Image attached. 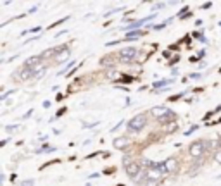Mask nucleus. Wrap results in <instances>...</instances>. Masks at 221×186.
Returning a JSON list of instances; mask_svg holds the SVG:
<instances>
[{"instance_id": "f257e3e1", "label": "nucleus", "mask_w": 221, "mask_h": 186, "mask_svg": "<svg viewBox=\"0 0 221 186\" xmlns=\"http://www.w3.org/2000/svg\"><path fill=\"white\" fill-rule=\"evenodd\" d=\"M147 124H149V121H147V114H145V112H142V114H138V116L131 117L130 121H128V124H126V127H128V135H138Z\"/></svg>"}, {"instance_id": "f03ea898", "label": "nucleus", "mask_w": 221, "mask_h": 186, "mask_svg": "<svg viewBox=\"0 0 221 186\" xmlns=\"http://www.w3.org/2000/svg\"><path fill=\"white\" fill-rule=\"evenodd\" d=\"M206 152H207V140H195L188 145V153L193 158H201Z\"/></svg>"}, {"instance_id": "7ed1b4c3", "label": "nucleus", "mask_w": 221, "mask_h": 186, "mask_svg": "<svg viewBox=\"0 0 221 186\" xmlns=\"http://www.w3.org/2000/svg\"><path fill=\"white\" fill-rule=\"evenodd\" d=\"M118 57H119L121 62L131 64V62H135L137 57H138V48H135V47H124L121 52H118Z\"/></svg>"}, {"instance_id": "20e7f679", "label": "nucleus", "mask_w": 221, "mask_h": 186, "mask_svg": "<svg viewBox=\"0 0 221 186\" xmlns=\"http://www.w3.org/2000/svg\"><path fill=\"white\" fill-rule=\"evenodd\" d=\"M124 172H126V176H128V177H133V179H135V177L142 172V164L133 160V162H130V164L124 166Z\"/></svg>"}, {"instance_id": "39448f33", "label": "nucleus", "mask_w": 221, "mask_h": 186, "mask_svg": "<svg viewBox=\"0 0 221 186\" xmlns=\"http://www.w3.org/2000/svg\"><path fill=\"white\" fill-rule=\"evenodd\" d=\"M176 119H178L176 112L169 109V110L166 112V116H162L161 119H157V124H161V126H168V124H171V122H176Z\"/></svg>"}, {"instance_id": "423d86ee", "label": "nucleus", "mask_w": 221, "mask_h": 186, "mask_svg": "<svg viewBox=\"0 0 221 186\" xmlns=\"http://www.w3.org/2000/svg\"><path fill=\"white\" fill-rule=\"evenodd\" d=\"M130 145V138L128 136H116L114 138V141H112V147L116 148V150H126ZM128 152V150H126Z\"/></svg>"}, {"instance_id": "0eeeda50", "label": "nucleus", "mask_w": 221, "mask_h": 186, "mask_svg": "<svg viewBox=\"0 0 221 186\" xmlns=\"http://www.w3.org/2000/svg\"><path fill=\"white\" fill-rule=\"evenodd\" d=\"M166 166H168V172L169 174H178L180 172V162L174 157H168L166 158Z\"/></svg>"}, {"instance_id": "6e6552de", "label": "nucleus", "mask_w": 221, "mask_h": 186, "mask_svg": "<svg viewBox=\"0 0 221 186\" xmlns=\"http://www.w3.org/2000/svg\"><path fill=\"white\" fill-rule=\"evenodd\" d=\"M173 83H174V79L164 78V79H159V81H154L152 88H154V91H157V90H164V88H168V86H171Z\"/></svg>"}, {"instance_id": "1a4fd4ad", "label": "nucleus", "mask_w": 221, "mask_h": 186, "mask_svg": "<svg viewBox=\"0 0 221 186\" xmlns=\"http://www.w3.org/2000/svg\"><path fill=\"white\" fill-rule=\"evenodd\" d=\"M41 60H45L43 55H33V57L24 60V67H36V66H41Z\"/></svg>"}, {"instance_id": "9d476101", "label": "nucleus", "mask_w": 221, "mask_h": 186, "mask_svg": "<svg viewBox=\"0 0 221 186\" xmlns=\"http://www.w3.org/2000/svg\"><path fill=\"white\" fill-rule=\"evenodd\" d=\"M168 110H169V109L164 107V105H157V107L150 109V116L154 119H161L162 116H166V112H168Z\"/></svg>"}, {"instance_id": "9b49d317", "label": "nucleus", "mask_w": 221, "mask_h": 186, "mask_svg": "<svg viewBox=\"0 0 221 186\" xmlns=\"http://www.w3.org/2000/svg\"><path fill=\"white\" fill-rule=\"evenodd\" d=\"M71 57V52H69V48L68 50H62V52H59L57 55H55V64H62V62H66V60Z\"/></svg>"}, {"instance_id": "f8f14e48", "label": "nucleus", "mask_w": 221, "mask_h": 186, "mask_svg": "<svg viewBox=\"0 0 221 186\" xmlns=\"http://www.w3.org/2000/svg\"><path fill=\"white\" fill-rule=\"evenodd\" d=\"M143 35H145V31H142V30L130 31V33H124V36H126V41H133V40L140 38V36H143Z\"/></svg>"}, {"instance_id": "ddd939ff", "label": "nucleus", "mask_w": 221, "mask_h": 186, "mask_svg": "<svg viewBox=\"0 0 221 186\" xmlns=\"http://www.w3.org/2000/svg\"><path fill=\"white\" fill-rule=\"evenodd\" d=\"M133 181H135L137 185H147V181H149V174H147L145 171H142V172H140L137 177H135Z\"/></svg>"}, {"instance_id": "4468645a", "label": "nucleus", "mask_w": 221, "mask_h": 186, "mask_svg": "<svg viewBox=\"0 0 221 186\" xmlns=\"http://www.w3.org/2000/svg\"><path fill=\"white\" fill-rule=\"evenodd\" d=\"M156 169H157V172H159L161 176L169 174V172H168V166H166V160H162V162H156Z\"/></svg>"}, {"instance_id": "2eb2a0df", "label": "nucleus", "mask_w": 221, "mask_h": 186, "mask_svg": "<svg viewBox=\"0 0 221 186\" xmlns=\"http://www.w3.org/2000/svg\"><path fill=\"white\" fill-rule=\"evenodd\" d=\"M171 22H173V19H166L164 22H161V24H152L150 30H154V31H161V30H164L166 26H169Z\"/></svg>"}, {"instance_id": "dca6fc26", "label": "nucleus", "mask_w": 221, "mask_h": 186, "mask_svg": "<svg viewBox=\"0 0 221 186\" xmlns=\"http://www.w3.org/2000/svg\"><path fill=\"white\" fill-rule=\"evenodd\" d=\"M100 66L102 67H114V59L110 57V55H107V57H104V59H100Z\"/></svg>"}, {"instance_id": "f3484780", "label": "nucleus", "mask_w": 221, "mask_h": 186, "mask_svg": "<svg viewBox=\"0 0 221 186\" xmlns=\"http://www.w3.org/2000/svg\"><path fill=\"white\" fill-rule=\"evenodd\" d=\"M187 17H192V12H190V9H188V7H183V9H181V12H178V19L183 21V19H187Z\"/></svg>"}, {"instance_id": "a211bd4d", "label": "nucleus", "mask_w": 221, "mask_h": 186, "mask_svg": "<svg viewBox=\"0 0 221 186\" xmlns=\"http://www.w3.org/2000/svg\"><path fill=\"white\" fill-rule=\"evenodd\" d=\"M57 148H54V147H49V145H43L41 148H38L36 150V153H52V152H55Z\"/></svg>"}, {"instance_id": "6ab92c4d", "label": "nucleus", "mask_w": 221, "mask_h": 186, "mask_svg": "<svg viewBox=\"0 0 221 186\" xmlns=\"http://www.w3.org/2000/svg\"><path fill=\"white\" fill-rule=\"evenodd\" d=\"M73 66H76V62H74V60H71L69 64H66V66H64V67L60 69V71L57 72V74H59V76H60V74H66V72L69 74V67H73Z\"/></svg>"}, {"instance_id": "aec40b11", "label": "nucleus", "mask_w": 221, "mask_h": 186, "mask_svg": "<svg viewBox=\"0 0 221 186\" xmlns=\"http://www.w3.org/2000/svg\"><path fill=\"white\" fill-rule=\"evenodd\" d=\"M176 127H178V122H171L168 126H164V131H166V135H169L173 131H176Z\"/></svg>"}, {"instance_id": "412c9836", "label": "nucleus", "mask_w": 221, "mask_h": 186, "mask_svg": "<svg viewBox=\"0 0 221 186\" xmlns=\"http://www.w3.org/2000/svg\"><path fill=\"white\" fill-rule=\"evenodd\" d=\"M116 83H126V85H130L131 81H133V78L131 76H121V78H118V79H114Z\"/></svg>"}, {"instance_id": "4be33fe9", "label": "nucleus", "mask_w": 221, "mask_h": 186, "mask_svg": "<svg viewBox=\"0 0 221 186\" xmlns=\"http://www.w3.org/2000/svg\"><path fill=\"white\" fill-rule=\"evenodd\" d=\"M40 31H41V26H36V28H31V30H24L21 35L24 36V35H28V33H40Z\"/></svg>"}, {"instance_id": "5701e85b", "label": "nucleus", "mask_w": 221, "mask_h": 186, "mask_svg": "<svg viewBox=\"0 0 221 186\" xmlns=\"http://www.w3.org/2000/svg\"><path fill=\"white\" fill-rule=\"evenodd\" d=\"M45 72H47V67L43 66V69H41V71H38V72L35 74V78H33V79H41L43 76H45Z\"/></svg>"}, {"instance_id": "b1692460", "label": "nucleus", "mask_w": 221, "mask_h": 186, "mask_svg": "<svg viewBox=\"0 0 221 186\" xmlns=\"http://www.w3.org/2000/svg\"><path fill=\"white\" fill-rule=\"evenodd\" d=\"M197 129H199V124H193L192 127H188V129L185 131V136H190L192 133H193V131H197Z\"/></svg>"}, {"instance_id": "393cba45", "label": "nucleus", "mask_w": 221, "mask_h": 186, "mask_svg": "<svg viewBox=\"0 0 221 186\" xmlns=\"http://www.w3.org/2000/svg\"><path fill=\"white\" fill-rule=\"evenodd\" d=\"M176 62H180V54H176V55H174V57L169 60V62H168V66H169V67H173V66H174Z\"/></svg>"}, {"instance_id": "a878e982", "label": "nucleus", "mask_w": 221, "mask_h": 186, "mask_svg": "<svg viewBox=\"0 0 221 186\" xmlns=\"http://www.w3.org/2000/svg\"><path fill=\"white\" fill-rule=\"evenodd\" d=\"M66 112H68V107H60L59 110H57V114H55V117H62Z\"/></svg>"}, {"instance_id": "bb28decb", "label": "nucleus", "mask_w": 221, "mask_h": 186, "mask_svg": "<svg viewBox=\"0 0 221 186\" xmlns=\"http://www.w3.org/2000/svg\"><path fill=\"white\" fill-rule=\"evenodd\" d=\"M35 185V179H24L21 181V186H33Z\"/></svg>"}, {"instance_id": "cd10ccee", "label": "nucleus", "mask_w": 221, "mask_h": 186, "mask_svg": "<svg viewBox=\"0 0 221 186\" xmlns=\"http://www.w3.org/2000/svg\"><path fill=\"white\" fill-rule=\"evenodd\" d=\"M17 124H14V126H12V124H10V126H5V131H7V133H14V131H17Z\"/></svg>"}, {"instance_id": "c85d7f7f", "label": "nucleus", "mask_w": 221, "mask_h": 186, "mask_svg": "<svg viewBox=\"0 0 221 186\" xmlns=\"http://www.w3.org/2000/svg\"><path fill=\"white\" fill-rule=\"evenodd\" d=\"M214 162H216V164H220V166H221V150H218V152L214 153Z\"/></svg>"}, {"instance_id": "c756f323", "label": "nucleus", "mask_w": 221, "mask_h": 186, "mask_svg": "<svg viewBox=\"0 0 221 186\" xmlns=\"http://www.w3.org/2000/svg\"><path fill=\"white\" fill-rule=\"evenodd\" d=\"M68 19H69V16H66V17H62V19H59L57 22H54V24H52L50 28H55V26H59V24H62V22H66Z\"/></svg>"}, {"instance_id": "7c9ffc66", "label": "nucleus", "mask_w": 221, "mask_h": 186, "mask_svg": "<svg viewBox=\"0 0 221 186\" xmlns=\"http://www.w3.org/2000/svg\"><path fill=\"white\" fill-rule=\"evenodd\" d=\"M105 76H107V78H116V71H114V69H109V71L105 72ZM116 79H118V78H116Z\"/></svg>"}, {"instance_id": "2f4dec72", "label": "nucleus", "mask_w": 221, "mask_h": 186, "mask_svg": "<svg viewBox=\"0 0 221 186\" xmlns=\"http://www.w3.org/2000/svg\"><path fill=\"white\" fill-rule=\"evenodd\" d=\"M14 91H16V90H10V91H7V93H4V95H0V100H2V102H4V100H7V97H9V95H12Z\"/></svg>"}, {"instance_id": "473e14b6", "label": "nucleus", "mask_w": 221, "mask_h": 186, "mask_svg": "<svg viewBox=\"0 0 221 186\" xmlns=\"http://www.w3.org/2000/svg\"><path fill=\"white\" fill-rule=\"evenodd\" d=\"M183 95H185V93H180V95H174V97H169V102H176V100H180V98H183Z\"/></svg>"}, {"instance_id": "72a5a7b5", "label": "nucleus", "mask_w": 221, "mask_h": 186, "mask_svg": "<svg viewBox=\"0 0 221 186\" xmlns=\"http://www.w3.org/2000/svg\"><path fill=\"white\" fill-rule=\"evenodd\" d=\"M188 78H190V79H201V78H202V74H199V72H192Z\"/></svg>"}, {"instance_id": "f704fd0d", "label": "nucleus", "mask_w": 221, "mask_h": 186, "mask_svg": "<svg viewBox=\"0 0 221 186\" xmlns=\"http://www.w3.org/2000/svg\"><path fill=\"white\" fill-rule=\"evenodd\" d=\"M95 126H99V122H90V124H83V127H85V129H92V127H95Z\"/></svg>"}, {"instance_id": "c9c22d12", "label": "nucleus", "mask_w": 221, "mask_h": 186, "mask_svg": "<svg viewBox=\"0 0 221 186\" xmlns=\"http://www.w3.org/2000/svg\"><path fill=\"white\" fill-rule=\"evenodd\" d=\"M130 162H133V160L130 158V155H123V164H124V166H126V164H130Z\"/></svg>"}, {"instance_id": "e433bc0d", "label": "nucleus", "mask_w": 221, "mask_h": 186, "mask_svg": "<svg viewBox=\"0 0 221 186\" xmlns=\"http://www.w3.org/2000/svg\"><path fill=\"white\" fill-rule=\"evenodd\" d=\"M212 7V2H206V4H202V9H211Z\"/></svg>"}, {"instance_id": "4c0bfd02", "label": "nucleus", "mask_w": 221, "mask_h": 186, "mask_svg": "<svg viewBox=\"0 0 221 186\" xmlns=\"http://www.w3.org/2000/svg\"><path fill=\"white\" fill-rule=\"evenodd\" d=\"M169 55H171L169 50H164V52H162V57H164V59H169Z\"/></svg>"}, {"instance_id": "58836bf2", "label": "nucleus", "mask_w": 221, "mask_h": 186, "mask_svg": "<svg viewBox=\"0 0 221 186\" xmlns=\"http://www.w3.org/2000/svg\"><path fill=\"white\" fill-rule=\"evenodd\" d=\"M66 33H68V30H62V31H59V33L55 35V40H57V38H60V36H62V35H66Z\"/></svg>"}, {"instance_id": "ea45409f", "label": "nucleus", "mask_w": 221, "mask_h": 186, "mask_svg": "<svg viewBox=\"0 0 221 186\" xmlns=\"http://www.w3.org/2000/svg\"><path fill=\"white\" fill-rule=\"evenodd\" d=\"M202 57H206V50H201V52L197 54V59H202Z\"/></svg>"}, {"instance_id": "a19ab883", "label": "nucleus", "mask_w": 221, "mask_h": 186, "mask_svg": "<svg viewBox=\"0 0 221 186\" xmlns=\"http://www.w3.org/2000/svg\"><path fill=\"white\" fill-rule=\"evenodd\" d=\"M90 179H97V177H100V174H99V172H93V174H90Z\"/></svg>"}, {"instance_id": "79ce46f5", "label": "nucleus", "mask_w": 221, "mask_h": 186, "mask_svg": "<svg viewBox=\"0 0 221 186\" xmlns=\"http://www.w3.org/2000/svg\"><path fill=\"white\" fill-rule=\"evenodd\" d=\"M50 105H52V102H50V100H45V102H43V107H45V109H49Z\"/></svg>"}, {"instance_id": "37998d69", "label": "nucleus", "mask_w": 221, "mask_h": 186, "mask_svg": "<svg viewBox=\"0 0 221 186\" xmlns=\"http://www.w3.org/2000/svg\"><path fill=\"white\" fill-rule=\"evenodd\" d=\"M123 122H124V121H121V122H118V124H116V126L112 127V131H116V129H119V127L123 126Z\"/></svg>"}, {"instance_id": "c03bdc74", "label": "nucleus", "mask_w": 221, "mask_h": 186, "mask_svg": "<svg viewBox=\"0 0 221 186\" xmlns=\"http://www.w3.org/2000/svg\"><path fill=\"white\" fill-rule=\"evenodd\" d=\"M9 140H10V138H5V140H2V143H0V147H5V145L9 143Z\"/></svg>"}, {"instance_id": "a18cd8bd", "label": "nucleus", "mask_w": 221, "mask_h": 186, "mask_svg": "<svg viewBox=\"0 0 221 186\" xmlns=\"http://www.w3.org/2000/svg\"><path fill=\"white\" fill-rule=\"evenodd\" d=\"M36 9H38V7H36V5H35V7H31V9L28 10V14H35V12H36Z\"/></svg>"}, {"instance_id": "49530a36", "label": "nucleus", "mask_w": 221, "mask_h": 186, "mask_svg": "<svg viewBox=\"0 0 221 186\" xmlns=\"http://www.w3.org/2000/svg\"><path fill=\"white\" fill-rule=\"evenodd\" d=\"M97 155H100V152H93V153H90L87 158H92V157H97Z\"/></svg>"}, {"instance_id": "de8ad7c7", "label": "nucleus", "mask_w": 221, "mask_h": 186, "mask_svg": "<svg viewBox=\"0 0 221 186\" xmlns=\"http://www.w3.org/2000/svg\"><path fill=\"white\" fill-rule=\"evenodd\" d=\"M104 172H105V174H110V172H114V169H112V167H110V169H109V167H107V169H105Z\"/></svg>"}, {"instance_id": "09e8293b", "label": "nucleus", "mask_w": 221, "mask_h": 186, "mask_svg": "<svg viewBox=\"0 0 221 186\" xmlns=\"http://www.w3.org/2000/svg\"><path fill=\"white\" fill-rule=\"evenodd\" d=\"M31 114H33V110H28V112H26V114H24V119H28L31 116Z\"/></svg>"}, {"instance_id": "8fccbe9b", "label": "nucleus", "mask_w": 221, "mask_h": 186, "mask_svg": "<svg viewBox=\"0 0 221 186\" xmlns=\"http://www.w3.org/2000/svg\"><path fill=\"white\" fill-rule=\"evenodd\" d=\"M212 112H214V114H216V112H221V105H218V107L214 109V110H212Z\"/></svg>"}, {"instance_id": "3c124183", "label": "nucleus", "mask_w": 221, "mask_h": 186, "mask_svg": "<svg viewBox=\"0 0 221 186\" xmlns=\"http://www.w3.org/2000/svg\"><path fill=\"white\" fill-rule=\"evenodd\" d=\"M216 122H221V117H220V119H218V121H216Z\"/></svg>"}, {"instance_id": "603ef678", "label": "nucleus", "mask_w": 221, "mask_h": 186, "mask_svg": "<svg viewBox=\"0 0 221 186\" xmlns=\"http://www.w3.org/2000/svg\"><path fill=\"white\" fill-rule=\"evenodd\" d=\"M220 26H221V22H220Z\"/></svg>"}]
</instances>
